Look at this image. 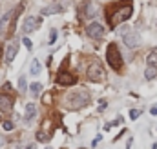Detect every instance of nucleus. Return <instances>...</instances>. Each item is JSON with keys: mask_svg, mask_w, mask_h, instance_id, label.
Segmentation results:
<instances>
[{"mask_svg": "<svg viewBox=\"0 0 157 149\" xmlns=\"http://www.w3.org/2000/svg\"><path fill=\"white\" fill-rule=\"evenodd\" d=\"M37 140H39V142H44V144H48V142H49V136H48L44 131H39V133H37Z\"/></svg>", "mask_w": 157, "mask_h": 149, "instance_id": "6ab92c4d", "label": "nucleus"}, {"mask_svg": "<svg viewBox=\"0 0 157 149\" xmlns=\"http://www.w3.org/2000/svg\"><path fill=\"white\" fill-rule=\"evenodd\" d=\"M24 149H35V144H29V146H26Z\"/></svg>", "mask_w": 157, "mask_h": 149, "instance_id": "cd10ccee", "label": "nucleus"}, {"mask_svg": "<svg viewBox=\"0 0 157 149\" xmlns=\"http://www.w3.org/2000/svg\"><path fill=\"white\" fill-rule=\"evenodd\" d=\"M82 5H84V15H86V18H91V16L97 13V5H95V4L86 2V4H82Z\"/></svg>", "mask_w": 157, "mask_h": 149, "instance_id": "4468645a", "label": "nucleus"}, {"mask_svg": "<svg viewBox=\"0 0 157 149\" xmlns=\"http://www.w3.org/2000/svg\"><path fill=\"white\" fill-rule=\"evenodd\" d=\"M2 127H4V131H11V129L15 127V124H13L11 120H4V122H2Z\"/></svg>", "mask_w": 157, "mask_h": 149, "instance_id": "412c9836", "label": "nucleus"}, {"mask_svg": "<svg viewBox=\"0 0 157 149\" xmlns=\"http://www.w3.org/2000/svg\"><path fill=\"white\" fill-rule=\"evenodd\" d=\"M17 53H18V40H13V42H9L7 47H6V64H13Z\"/></svg>", "mask_w": 157, "mask_h": 149, "instance_id": "6e6552de", "label": "nucleus"}, {"mask_svg": "<svg viewBox=\"0 0 157 149\" xmlns=\"http://www.w3.org/2000/svg\"><path fill=\"white\" fill-rule=\"evenodd\" d=\"M57 84H60V85H75L77 84V76L71 73L60 71V73L57 74Z\"/></svg>", "mask_w": 157, "mask_h": 149, "instance_id": "1a4fd4ad", "label": "nucleus"}, {"mask_svg": "<svg viewBox=\"0 0 157 149\" xmlns=\"http://www.w3.org/2000/svg\"><path fill=\"white\" fill-rule=\"evenodd\" d=\"M39 73H40V62L37 58H33V60H31V66H29V74L37 76Z\"/></svg>", "mask_w": 157, "mask_h": 149, "instance_id": "2eb2a0df", "label": "nucleus"}, {"mask_svg": "<svg viewBox=\"0 0 157 149\" xmlns=\"http://www.w3.org/2000/svg\"><path fill=\"white\" fill-rule=\"evenodd\" d=\"M132 13H133V7H132V5L121 7L119 11H115V15L112 16V26L115 27V26H119V24H122L124 20H128V18L132 16Z\"/></svg>", "mask_w": 157, "mask_h": 149, "instance_id": "20e7f679", "label": "nucleus"}, {"mask_svg": "<svg viewBox=\"0 0 157 149\" xmlns=\"http://www.w3.org/2000/svg\"><path fill=\"white\" fill-rule=\"evenodd\" d=\"M86 74H88V78L93 80V82H102V80L106 78L104 67H102L99 62H91V64L88 66V69H86Z\"/></svg>", "mask_w": 157, "mask_h": 149, "instance_id": "7ed1b4c3", "label": "nucleus"}, {"mask_svg": "<svg viewBox=\"0 0 157 149\" xmlns=\"http://www.w3.org/2000/svg\"><path fill=\"white\" fill-rule=\"evenodd\" d=\"M11 18H13V13H6L0 18V37H9L7 27H11Z\"/></svg>", "mask_w": 157, "mask_h": 149, "instance_id": "9d476101", "label": "nucleus"}, {"mask_svg": "<svg viewBox=\"0 0 157 149\" xmlns=\"http://www.w3.org/2000/svg\"><path fill=\"white\" fill-rule=\"evenodd\" d=\"M122 31H124L122 40H124V44H126L130 49H133V47H137V45H139L141 38H139V35H137L135 31H128V29H122Z\"/></svg>", "mask_w": 157, "mask_h": 149, "instance_id": "0eeeda50", "label": "nucleus"}, {"mask_svg": "<svg viewBox=\"0 0 157 149\" xmlns=\"http://www.w3.org/2000/svg\"><path fill=\"white\" fill-rule=\"evenodd\" d=\"M13 111V100L6 95H0V113L2 114H7V113Z\"/></svg>", "mask_w": 157, "mask_h": 149, "instance_id": "9b49d317", "label": "nucleus"}, {"mask_svg": "<svg viewBox=\"0 0 157 149\" xmlns=\"http://www.w3.org/2000/svg\"><path fill=\"white\" fill-rule=\"evenodd\" d=\"M106 60H108V64L115 71H121V67H122V56H121L119 47L115 44H110L108 45V49H106Z\"/></svg>", "mask_w": 157, "mask_h": 149, "instance_id": "f03ea898", "label": "nucleus"}, {"mask_svg": "<svg viewBox=\"0 0 157 149\" xmlns=\"http://www.w3.org/2000/svg\"><path fill=\"white\" fill-rule=\"evenodd\" d=\"M22 44H24V45H26L28 49H31V47H33V42H31V40H29L28 37H24V38H22Z\"/></svg>", "mask_w": 157, "mask_h": 149, "instance_id": "5701e85b", "label": "nucleus"}, {"mask_svg": "<svg viewBox=\"0 0 157 149\" xmlns=\"http://www.w3.org/2000/svg\"><path fill=\"white\" fill-rule=\"evenodd\" d=\"M46 149H51V147H46Z\"/></svg>", "mask_w": 157, "mask_h": 149, "instance_id": "c756f323", "label": "nucleus"}, {"mask_svg": "<svg viewBox=\"0 0 157 149\" xmlns=\"http://www.w3.org/2000/svg\"><path fill=\"white\" fill-rule=\"evenodd\" d=\"M106 106H108V104H106V100H101V102H99V111H104V109H106Z\"/></svg>", "mask_w": 157, "mask_h": 149, "instance_id": "393cba45", "label": "nucleus"}, {"mask_svg": "<svg viewBox=\"0 0 157 149\" xmlns=\"http://www.w3.org/2000/svg\"><path fill=\"white\" fill-rule=\"evenodd\" d=\"M139 114H141L139 109H132V111H130V118H132V120H135V118H139Z\"/></svg>", "mask_w": 157, "mask_h": 149, "instance_id": "b1692460", "label": "nucleus"}, {"mask_svg": "<svg viewBox=\"0 0 157 149\" xmlns=\"http://www.w3.org/2000/svg\"><path fill=\"white\" fill-rule=\"evenodd\" d=\"M35 116H37V106H35V104H28V106H26V111H24V118H26V122L29 124Z\"/></svg>", "mask_w": 157, "mask_h": 149, "instance_id": "f8f14e48", "label": "nucleus"}, {"mask_svg": "<svg viewBox=\"0 0 157 149\" xmlns=\"http://www.w3.org/2000/svg\"><path fill=\"white\" fill-rule=\"evenodd\" d=\"M86 35H88L90 38L99 40V38L104 37V27H102L99 22H93V24H90V26L86 27Z\"/></svg>", "mask_w": 157, "mask_h": 149, "instance_id": "423d86ee", "label": "nucleus"}, {"mask_svg": "<svg viewBox=\"0 0 157 149\" xmlns=\"http://www.w3.org/2000/svg\"><path fill=\"white\" fill-rule=\"evenodd\" d=\"M155 24H157V20H155Z\"/></svg>", "mask_w": 157, "mask_h": 149, "instance_id": "7c9ffc66", "label": "nucleus"}, {"mask_svg": "<svg viewBox=\"0 0 157 149\" xmlns=\"http://www.w3.org/2000/svg\"><path fill=\"white\" fill-rule=\"evenodd\" d=\"M29 93H31L33 96H39L40 93H42V84H39V82L31 84V85H29Z\"/></svg>", "mask_w": 157, "mask_h": 149, "instance_id": "f3484780", "label": "nucleus"}, {"mask_svg": "<svg viewBox=\"0 0 157 149\" xmlns=\"http://www.w3.org/2000/svg\"><path fill=\"white\" fill-rule=\"evenodd\" d=\"M64 102H66V106L70 109H82V107H86L90 104V93L86 89H78L75 93H70L64 98Z\"/></svg>", "mask_w": 157, "mask_h": 149, "instance_id": "f257e3e1", "label": "nucleus"}, {"mask_svg": "<svg viewBox=\"0 0 157 149\" xmlns=\"http://www.w3.org/2000/svg\"><path fill=\"white\" fill-rule=\"evenodd\" d=\"M26 87H28L26 76H20V78H18V89H20V91H26Z\"/></svg>", "mask_w": 157, "mask_h": 149, "instance_id": "4be33fe9", "label": "nucleus"}, {"mask_svg": "<svg viewBox=\"0 0 157 149\" xmlns=\"http://www.w3.org/2000/svg\"><path fill=\"white\" fill-rule=\"evenodd\" d=\"M57 37H59V31H57V29H51V31H49V38H48V44H55Z\"/></svg>", "mask_w": 157, "mask_h": 149, "instance_id": "aec40b11", "label": "nucleus"}, {"mask_svg": "<svg viewBox=\"0 0 157 149\" xmlns=\"http://www.w3.org/2000/svg\"><path fill=\"white\" fill-rule=\"evenodd\" d=\"M101 138H102V136H101V135H99V136H97V138H95V140H93V146H97V144H99V140H101Z\"/></svg>", "mask_w": 157, "mask_h": 149, "instance_id": "a878e982", "label": "nucleus"}, {"mask_svg": "<svg viewBox=\"0 0 157 149\" xmlns=\"http://www.w3.org/2000/svg\"><path fill=\"white\" fill-rule=\"evenodd\" d=\"M62 11H64V7L59 5V4H55V5H48V7H42V15H44V16H48V15H57V13H62Z\"/></svg>", "mask_w": 157, "mask_h": 149, "instance_id": "ddd939ff", "label": "nucleus"}, {"mask_svg": "<svg viewBox=\"0 0 157 149\" xmlns=\"http://www.w3.org/2000/svg\"><path fill=\"white\" fill-rule=\"evenodd\" d=\"M150 113H152V114H157V106H154V107L150 109Z\"/></svg>", "mask_w": 157, "mask_h": 149, "instance_id": "bb28decb", "label": "nucleus"}, {"mask_svg": "<svg viewBox=\"0 0 157 149\" xmlns=\"http://www.w3.org/2000/svg\"><path fill=\"white\" fill-rule=\"evenodd\" d=\"M146 64L152 66V67H157V53H150L146 56Z\"/></svg>", "mask_w": 157, "mask_h": 149, "instance_id": "a211bd4d", "label": "nucleus"}, {"mask_svg": "<svg viewBox=\"0 0 157 149\" xmlns=\"http://www.w3.org/2000/svg\"><path fill=\"white\" fill-rule=\"evenodd\" d=\"M40 24H42V20H40L39 16H28V18L24 20V24H22V31H24L26 35H29V33H33V31L39 29Z\"/></svg>", "mask_w": 157, "mask_h": 149, "instance_id": "39448f33", "label": "nucleus"}, {"mask_svg": "<svg viewBox=\"0 0 157 149\" xmlns=\"http://www.w3.org/2000/svg\"><path fill=\"white\" fill-rule=\"evenodd\" d=\"M155 76H157V67L148 66V67L144 69V78H146V80H152V78H155Z\"/></svg>", "mask_w": 157, "mask_h": 149, "instance_id": "dca6fc26", "label": "nucleus"}, {"mask_svg": "<svg viewBox=\"0 0 157 149\" xmlns=\"http://www.w3.org/2000/svg\"><path fill=\"white\" fill-rule=\"evenodd\" d=\"M0 146H4V140H0Z\"/></svg>", "mask_w": 157, "mask_h": 149, "instance_id": "c85d7f7f", "label": "nucleus"}]
</instances>
